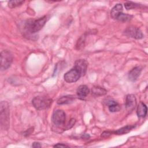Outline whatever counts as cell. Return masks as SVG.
<instances>
[{
	"label": "cell",
	"mask_w": 148,
	"mask_h": 148,
	"mask_svg": "<svg viewBox=\"0 0 148 148\" xmlns=\"http://www.w3.org/2000/svg\"><path fill=\"white\" fill-rule=\"evenodd\" d=\"M47 21V17L43 16L38 19H29L25 23V29L29 33H35L40 30Z\"/></svg>",
	"instance_id": "6da1fadb"
},
{
	"label": "cell",
	"mask_w": 148,
	"mask_h": 148,
	"mask_svg": "<svg viewBox=\"0 0 148 148\" xmlns=\"http://www.w3.org/2000/svg\"><path fill=\"white\" fill-rule=\"evenodd\" d=\"M9 104L6 101H2L0 104V121L2 130H7L10 124V112Z\"/></svg>",
	"instance_id": "7a4b0ae2"
},
{
	"label": "cell",
	"mask_w": 148,
	"mask_h": 148,
	"mask_svg": "<svg viewBox=\"0 0 148 148\" xmlns=\"http://www.w3.org/2000/svg\"><path fill=\"white\" fill-rule=\"evenodd\" d=\"M53 102L52 99L46 96H37L32 100L34 107L37 110H43L49 108Z\"/></svg>",
	"instance_id": "3957f363"
},
{
	"label": "cell",
	"mask_w": 148,
	"mask_h": 148,
	"mask_svg": "<svg viewBox=\"0 0 148 148\" xmlns=\"http://www.w3.org/2000/svg\"><path fill=\"white\" fill-rule=\"evenodd\" d=\"M13 56L9 50H2L1 53V69L4 71L10 67L13 61Z\"/></svg>",
	"instance_id": "277c9868"
},
{
	"label": "cell",
	"mask_w": 148,
	"mask_h": 148,
	"mask_svg": "<svg viewBox=\"0 0 148 148\" xmlns=\"http://www.w3.org/2000/svg\"><path fill=\"white\" fill-rule=\"evenodd\" d=\"M66 120V116L65 112L60 109L56 110L54 112L51 120L53 124L57 127H60L63 126L65 124Z\"/></svg>",
	"instance_id": "5b68a950"
},
{
	"label": "cell",
	"mask_w": 148,
	"mask_h": 148,
	"mask_svg": "<svg viewBox=\"0 0 148 148\" xmlns=\"http://www.w3.org/2000/svg\"><path fill=\"white\" fill-rule=\"evenodd\" d=\"M82 76L80 72L75 66L65 73L64 80L68 83H73L77 81Z\"/></svg>",
	"instance_id": "8992f818"
},
{
	"label": "cell",
	"mask_w": 148,
	"mask_h": 148,
	"mask_svg": "<svg viewBox=\"0 0 148 148\" xmlns=\"http://www.w3.org/2000/svg\"><path fill=\"white\" fill-rule=\"evenodd\" d=\"M124 34L127 36L135 38L136 39H140L143 37V35L140 29L134 26L128 27L125 30Z\"/></svg>",
	"instance_id": "52a82bcc"
},
{
	"label": "cell",
	"mask_w": 148,
	"mask_h": 148,
	"mask_svg": "<svg viewBox=\"0 0 148 148\" xmlns=\"http://www.w3.org/2000/svg\"><path fill=\"white\" fill-rule=\"evenodd\" d=\"M135 125H126L125 127H123L116 131H105L104 132L102 135L103 136H107L108 135H110L112 134H117V135H121V134H125L130 131H131L133 128H134Z\"/></svg>",
	"instance_id": "ba28073f"
},
{
	"label": "cell",
	"mask_w": 148,
	"mask_h": 148,
	"mask_svg": "<svg viewBox=\"0 0 148 148\" xmlns=\"http://www.w3.org/2000/svg\"><path fill=\"white\" fill-rule=\"evenodd\" d=\"M136 105V100L134 95L128 94L125 99V107L128 112L132 111Z\"/></svg>",
	"instance_id": "9c48e42d"
},
{
	"label": "cell",
	"mask_w": 148,
	"mask_h": 148,
	"mask_svg": "<svg viewBox=\"0 0 148 148\" xmlns=\"http://www.w3.org/2000/svg\"><path fill=\"white\" fill-rule=\"evenodd\" d=\"M88 63L84 60H78L75 61L74 66L76 67L81 73L82 76H84L87 69Z\"/></svg>",
	"instance_id": "30bf717a"
},
{
	"label": "cell",
	"mask_w": 148,
	"mask_h": 148,
	"mask_svg": "<svg viewBox=\"0 0 148 148\" xmlns=\"http://www.w3.org/2000/svg\"><path fill=\"white\" fill-rule=\"evenodd\" d=\"M90 90L88 87L86 85H80L78 87L76 93L79 98L84 99L89 94Z\"/></svg>",
	"instance_id": "8fae6325"
},
{
	"label": "cell",
	"mask_w": 148,
	"mask_h": 148,
	"mask_svg": "<svg viewBox=\"0 0 148 148\" xmlns=\"http://www.w3.org/2000/svg\"><path fill=\"white\" fill-rule=\"evenodd\" d=\"M142 71V67L136 66L132 68L128 73V79L131 82L135 81L140 76Z\"/></svg>",
	"instance_id": "7c38bea8"
},
{
	"label": "cell",
	"mask_w": 148,
	"mask_h": 148,
	"mask_svg": "<svg viewBox=\"0 0 148 148\" xmlns=\"http://www.w3.org/2000/svg\"><path fill=\"white\" fill-rule=\"evenodd\" d=\"M123 6L121 3L116 4L110 11V16L113 19H117L119 16L122 13Z\"/></svg>",
	"instance_id": "4fadbf2b"
},
{
	"label": "cell",
	"mask_w": 148,
	"mask_h": 148,
	"mask_svg": "<svg viewBox=\"0 0 148 148\" xmlns=\"http://www.w3.org/2000/svg\"><path fill=\"white\" fill-rule=\"evenodd\" d=\"M76 97L73 95H68L65 96H63L57 100V103L58 105H65L69 104L72 103L75 99Z\"/></svg>",
	"instance_id": "5bb4252c"
},
{
	"label": "cell",
	"mask_w": 148,
	"mask_h": 148,
	"mask_svg": "<svg viewBox=\"0 0 148 148\" xmlns=\"http://www.w3.org/2000/svg\"><path fill=\"white\" fill-rule=\"evenodd\" d=\"M147 109L146 105L143 102H140L137 108L136 113L138 116L139 117H145L147 114Z\"/></svg>",
	"instance_id": "9a60e30c"
},
{
	"label": "cell",
	"mask_w": 148,
	"mask_h": 148,
	"mask_svg": "<svg viewBox=\"0 0 148 148\" xmlns=\"http://www.w3.org/2000/svg\"><path fill=\"white\" fill-rule=\"evenodd\" d=\"M91 92H92V94L94 95V96H97V97L103 96L106 94L107 90L100 86H95L92 88Z\"/></svg>",
	"instance_id": "2e32d148"
},
{
	"label": "cell",
	"mask_w": 148,
	"mask_h": 148,
	"mask_svg": "<svg viewBox=\"0 0 148 148\" xmlns=\"http://www.w3.org/2000/svg\"><path fill=\"white\" fill-rule=\"evenodd\" d=\"M86 38V34H83L80 38L78 39L77 43L76 45V48L77 50H80L82 48H83L85 46V41Z\"/></svg>",
	"instance_id": "e0dca14e"
},
{
	"label": "cell",
	"mask_w": 148,
	"mask_h": 148,
	"mask_svg": "<svg viewBox=\"0 0 148 148\" xmlns=\"http://www.w3.org/2000/svg\"><path fill=\"white\" fill-rule=\"evenodd\" d=\"M132 18V16L131 15H130L128 14H124L122 13L119 16L117 20L120 22H127L131 20Z\"/></svg>",
	"instance_id": "ac0fdd59"
},
{
	"label": "cell",
	"mask_w": 148,
	"mask_h": 148,
	"mask_svg": "<svg viewBox=\"0 0 148 148\" xmlns=\"http://www.w3.org/2000/svg\"><path fill=\"white\" fill-rule=\"evenodd\" d=\"M24 2V1H20V0L10 1L8 2V6L10 8H14L21 5Z\"/></svg>",
	"instance_id": "d6986e66"
},
{
	"label": "cell",
	"mask_w": 148,
	"mask_h": 148,
	"mask_svg": "<svg viewBox=\"0 0 148 148\" xmlns=\"http://www.w3.org/2000/svg\"><path fill=\"white\" fill-rule=\"evenodd\" d=\"M140 5L132 2H127L124 3V6L127 10H130L132 9H135L139 7Z\"/></svg>",
	"instance_id": "ffe728a7"
},
{
	"label": "cell",
	"mask_w": 148,
	"mask_h": 148,
	"mask_svg": "<svg viewBox=\"0 0 148 148\" xmlns=\"http://www.w3.org/2000/svg\"><path fill=\"white\" fill-rule=\"evenodd\" d=\"M108 109L109 111L111 112H119L120 110L121 107L119 104H118L117 102H115L112 105H109Z\"/></svg>",
	"instance_id": "44dd1931"
},
{
	"label": "cell",
	"mask_w": 148,
	"mask_h": 148,
	"mask_svg": "<svg viewBox=\"0 0 148 148\" xmlns=\"http://www.w3.org/2000/svg\"><path fill=\"white\" fill-rule=\"evenodd\" d=\"M75 121H75V119H72L70 120V121L69 122L68 124V125H66V130H68V129L71 128V127H72L73 126V125L75 124Z\"/></svg>",
	"instance_id": "7402d4cb"
},
{
	"label": "cell",
	"mask_w": 148,
	"mask_h": 148,
	"mask_svg": "<svg viewBox=\"0 0 148 148\" xmlns=\"http://www.w3.org/2000/svg\"><path fill=\"white\" fill-rule=\"evenodd\" d=\"M54 147H69L68 145L63 144V143H57L53 146Z\"/></svg>",
	"instance_id": "603a6c76"
},
{
	"label": "cell",
	"mask_w": 148,
	"mask_h": 148,
	"mask_svg": "<svg viewBox=\"0 0 148 148\" xmlns=\"http://www.w3.org/2000/svg\"><path fill=\"white\" fill-rule=\"evenodd\" d=\"M32 146L33 147H34V148H38V147H40L41 145L38 142H34L32 145Z\"/></svg>",
	"instance_id": "cb8c5ba5"
}]
</instances>
